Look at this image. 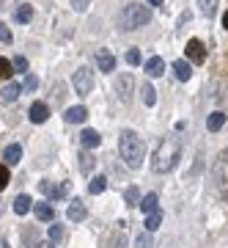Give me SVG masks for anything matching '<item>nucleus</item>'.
Segmentation results:
<instances>
[{"label": "nucleus", "mask_w": 228, "mask_h": 248, "mask_svg": "<svg viewBox=\"0 0 228 248\" xmlns=\"http://www.w3.org/2000/svg\"><path fill=\"white\" fill-rule=\"evenodd\" d=\"M118 152H121V160L129 169H141L143 157H146V143L135 130H124L121 138H118Z\"/></svg>", "instance_id": "f257e3e1"}, {"label": "nucleus", "mask_w": 228, "mask_h": 248, "mask_svg": "<svg viewBox=\"0 0 228 248\" xmlns=\"http://www.w3.org/2000/svg\"><path fill=\"white\" fill-rule=\"evenodd\" d=\"M179 157H182V141L179 138H165L157 146V152H154L151 169L157 171V174H165V171H171L179 163Z\"/></svg>", "instance_id": "f03ea898"}, {"label": "nucleus", "mask_w": 228, "mask_h": 248, "mask_svg": "<svg viewBox=\"0 0 228 248\" xmlns=\"http://www.w3.org/2000/svg\"><path fill=\"white\" fill-rule=\"evenodd\" d=\"M146 22H151V9L149 6L129 3V6L121 11V31H138V28H143Z\"/></svg>", "instance_id": "7ed1b4c3"}, {"label": "nucleus", "mask_w": 228, "mask_h": 248, "mask_svg": "<svg viewBox=\"0 0 228 248\" xmlns=\"http://www.w3.org/2000/svg\"><path fill=\"white\" fill-rule=\"evenodd\" d=\"M212 177H214V185H217L220 196L228 199V149L217 155L214 166H212Z\"/></svg>", "instance_id": "20e7f679"}, {"label": "nucleus", "mask_w": 228, "mask_h": 248, "mask_svg": "<svg viewBox=\"0 0 228 248\" xmlns=\"http://www.w3.org/2000/svg\"><path fill=\"white\" fill-rule=\"evenodd\" d=\"M71 86H74L77 94H91V89H94V72L88 69V66H80L71 75Z\"/></svg>", "instance_id": "39448f33"}, {"label": "nucleus", "mask_w": 228, "mask_h": 248, "mask_svg": "<svg viewBox=\"0 0 228 248\" xmlns=\"http://www.w3.org/2000/svg\"><path fill=\"white\" fill-rule=\"evenodd\" d=\"M187 58H190V61H195V63L206 61V47H203L201 39H190V42H187Z\"/></svg>", "instance_id": "423d86ee"}, {"label": "nucleus", "mask_w": 228, "mask_h": 248, "mask_svg": "<svg viewBox=\"0 0 228 248\" xmlns=\"http://www.w3.org/2000/svg\"><path fill=\"white\" fill-rule=\"evenodd\" d=\"M39 190H42L47 199H63L69 193V185H53V182H39Z\"/></svg>", "instance_id": "0eeeda50"}, {"label": "nucleus", "mask_w": 228, "mask_h": 248, "mask_svg": "<svg viewBox=\"0 0 228 248\" xmlns=\"http://www.w3.org/2000/svg\"><path fill=\"white\" fill-rule=\"evenodd\" d=\"M47 116H50V108L44 105V102H33L30 110H28V119H30L33 124H44L47 122Z\"/></svg>", "instance_id": "6e6552de"}, {"label": "nucleus", "mask_w": 228, "mask_h": 248, "mask_svg": "<svg viewBox=\"0 0 228 248\" xmlns=\"http://www.w3.org/2000/svg\"><path fill=\"white\" fill-rule=\"evenodd\" d=\"M97 63H99V69L102 72H113L115 69V58L107 53V50H99L97 53Z\"/></svg>", "instance_id": "1a4fd4ad"}, {"label": "nucleus", "mask_w": 228, "mask_h": 248, "mask_svg": "<svg viewBox=\"0 0 228 248\" xmlns=\"http://www.w3.org/2000/svg\"><path fill=\"white\" fill-rule=\"evenodd\" d=\"M99 141H102V138H99L97 130H83V133H80V143H83L86 149H94V146H99Z\"/></svg>", "instance_id": "9d476101"}, {"label": "nucleus", "mask_w": 228, "mask_h": 248, "mask_svg": "<svg viewBox=\"0 0 228 248\" xmlns=\"http://www.w3.org/2000/svg\"><path fill=\"white\" fill-rule=\"evenodd\" d=\"M146 72H149L151 78L165 75V61H162V58H157V55H154V58H149V61H146Z\"/></svg>", "instance_id": "9b49d317"}, {"label": "nucleus", "mask_w": 228, "mask_h": 248, "mask_svg": "<svg viewBox=\"0 0 228 248\" xmlns=\"http://www.w3.org/2000/svg\"><path fill=\"white\" fill-rule=\"evenodd\" d=\"M66 215H69V221H83V218L88 215V210H86L83 202H71L69 210H66Z\"/></svg>", "instance_id": "f8f14e48"}, {"label": "nucleus", "mask_w": 228, "mask_h": 248, "mask_svg": "<svg viewBox=\"0 0 228 248\" xmlns=\"http://www.w3.org/2000/svg\"><path fill=\"white\" fill-rule=\"evenodd\" d=\"M223 124H226V113H223V110H214V113H209V119H206V130L217 133Z\"/></svg>", "instance_id": "ddd939ff"}, {"label": "nucleus", "mask_w": 228, "mask_h": 248, "mask_svg": "<svg viewBox=\"0 0 228 248\" xmlns=\"http://www.w3.org/2000/svg\"><path fill=\"white\" fill-rule=\"evenodd\" d=\"M33 213H36V218H39V221H47V223L55 218V210L50 207V204H33Z\"/></svg>", "instance_id": "4468645a"}, {"label": "nucleus", "mask_w": 228, "mask_h": 248, "mask_svg": "<svg viewBox=\"0 0 228 248\" xmlns=\"http://www.w3.org/2000/svg\"><path fill=\"white\" fill-rule=\"evenodd\" d=\"M141 210H143L146 215L157 213V210H159V199H157V193H149V196H143V202H141Z\"/></svg>", "instance_id": "2eb2a0df"}, {"label": "nucleus", "mask_w": 228, "mask_h": 248, "mask_svg": "<svg viewBox=\"0 0 228 248\" xmlns=\"http://www.w3.org/2000/svg\"><path fill=\"white\" fill-rule=\"evenodd\" d=\"M173 75L179 80H190L193 78V66H190L187 61H173Z\"/></svg>", "instance_id": "dca6fc26"}, {"label": "nucleus", "mask_w": 228, "mask_h": 248, "mask_svg": "<svg viewBox=\"0 0 228 248\" xmlns=\"http://www.w3.org/2000/svg\"><path fill=\"white\" fill-rule=\"evenodd\" d=\"M88 119V110L83 105H77V108H69V110H66V122L69 124H77V122H86Z\"/></svg>", "instance_id": "f3484780"}, {"label": "nucleus", "mask_w": 228, "mask_h": 248, "mask_svg": "<svg viewBox=\"0 0 228 248\" xmlns=\"http://www.w3.org/2000/svg\"><path fill=\"white\" fill-rule=\"evenodd\" d=\"M30 207H33V202H30V196H17L14 199V213L17 215H25V213H30Z\"/></svg>", "instance_id": "a211bd4d"}, {"label": "nucleus", "mask_w": 228, "mask_h": 248, "mask_svg": "<svg viewBox=\"0 0 228 248\" xmlns=\"http://www.w3.org/2000/svg\"><path fill=\"white\" fill-rule=\"evenodd\" d=\"M19 157H22V146H19V143L6 146V152H3V160H6V163H11V166H14V163H19Z\"/></svg>", "instance_id": "6ab92c4d"}, {"label": "nucleus", "mask_w": 228, "mask_h": 248, "mask_svg": "<svg viewBox=\"0 0 228 248\" xmlns=\"http://www.w3.org/2000/svg\"><path fill=\"white\" fill-rule=\"evenodd\" d=\"M19 91H22V86H19V83H9L6 89L0 91V97L6 99V102H14V99L19 97Z\"/></svg>", "instance_id": "aec40b11"}, {"label": "nucleus", "mask_w": 228, "mask_h": 248, "mask_svg": "<svg viewBox=\"0 0 228 248\" xmlns=\"http://www.w3.org/2000/svg\"><path fill=\"white\" fill-rule=\"evenodd\" d=\"M14 19H17V22H22V25H25V22H30V19H33V6H19L17 11H14Z\"/></svg>", "instance_id": "412c9836"}, {"label": "nucleus", "mask_w": 228, "mask_h": 248, "mask_svg": "<svg viewBox=\"0 0 228 248\" xmlns=\"http://www.w3.org/2000/svg\"><path fill=\"white\" fill-rule=\"evenodd\" d=\"M129 89H132V78L124 75V78L118 80V94H121V99H129Z\"/></svg>", "instance_id": "4be33fe9"}, {"label": "nucleus", "mask_w": 228, "mask_h": 248, "mask_svg": "<svg viewBox=\"0 0 228 248\" xmlns=\"http://www.w3.org/2000/svg\"><path fill=\"white\" fill-rule=\"evenodd\" d=\"M124 199H127V204L135 207V204H141V190H138L135 185H129V187H127V193H124Z\"/></svg>", "instance_id": "5701e85b"}, {"label": "nucleus", "mask_w": 228, "mask_h": 248, "mask_svg": "<svg viewBox=\"0 0 228 248\" xmlns=\"http://www.w3.org/2000/svg\"><path fill=\"white\" fill-rule=\"evenodd\" d=\"M105 187H107V179L105 177H94V179H91V185H88V190L97 196V193H102Z\"/></svg>", "instance_id": "b1692460"}, {"label": "nucleus", "mask_w": 228, "mask_h": 248, "mask_svg": "<svg viewBox=\"0 0 228 248\" xmlns=\"http://www.w3.org/2000/svg\"><path fill=\"white\" fill-rule=\"evenodd\" d=\"M159 223H162V215H159V210H157V213H151L149 218H146V229H149V232H157Z\"/></svg>", "instance_id": "393cba45"}, {"label": "nucleus", "mask_w": 228, "mask_h": 248, "mask_svg": "<svg viewBox=\"0 0 228 248\" xmlns=\"http://www.w3.org/2000/svg\"><path fill=\"white\" fill-rule=\"evenodd\" d=\"M143 102H146V105H154V102H157V94H154V89H151L149 83L143 86Z\"/></svg>", "instance_id": "a878e982"}, {"label": "nucleus", "mask_w": 228, "mask_h": 248, "mask_svg": "<svg viewBox=\"0 0 228 248\" xmlns=\"http://www.w3.org/2000/svg\"><path fill=\"white\" fill-rule=\"evenodd\" d=\"M80 169L86 171V174L94 169V155H88V152H86V155H80Z\"/></svg>", "instance_id": "bb28decb"}, {"label": "nucleus", "mask_w": 228, "mask_h": 248, "mask_svg": "<svg viewBox=\"0 0 228 248\" xmlns=\"http://www.w3.org/2000/svg\"><path fill=\"white\" fill-rule=\"evenodd\" d=\"M11 61H6V58H0V80H6V78H11Z\"/></svg>", "instance_id": "cd10ccee"}, {"label": "nucleus", "mask_w": 228, "mask_h": 248, "mask_svg": "<svg viewBox=\"0 0 228 248\" xmlns=\"http://www.w3.org/2000/svg\"><path fill=\"white\" fill-rule=\"evenodd\" d=\"M201 14L203 17H212L214 14V0H201Z\"/></svg>", "instance_id": "c85d7f7f"}, {"label": "nucleus", "mask_w": 228, "mask_h": 248, "mask_svg": "<svg viewBox=\"0 0 228 248\" xmlns=\"http://www.w3.org/2000/svg\"><path fill=\"white\" fill-rule=\"evenodd\" d=\"M22 89H25V91H36V89H39V78H36V75H28Z\"/></svg>", "instance_id": "c756f323"}, {"label": "nucleus", "mask_w": 228, "mask_h": 248, "mask_svg": "<svg viewBox=\"0 0 228 248\" xmlns=\"http://www.w3.org/2000/svg\"><path fill=\"white\" fill-rule=\"evenodd\" d=\"M61 237H63V229L58 226V223H53V226H50V240H53V243H58Z\"/></svg>", "instance_id": "7c9ffc66"}, {"label": "nucleus", "mask_w": 228, "mask_h": 248, "mask_svg": "<svg viewBox=\"0 0 228 248\" xmlns=\"http://www.w3.org/2000/svg\"><path fill=\"white\" fill-rule=\"evenodd\" d=\"M135 248H151V234H141L135 240Z\"/></svg>", "instance_id": "2f4dec72"}, {"label": "nucleus", "mask_w": 228, "mask_h": 248, "mask_svg": "<svg viewBox=\"0 0 228 248\" xmlns=\"http://www.w3.org/2000/svg\"><path fill=\"white\" fill-rule=\"evenodd\" d=\"M0 42H6V45L11 42V31L6 28V22H0Z\"/></svg>", "instance_id": "473e14b6"}, {"label": "nucleus", "mask_w": 228, "mask_h": 248, "mask_svg": "<svg viewBox=\"0 0 228 248\" xmlns=\"http://www.w3.org/2000/svg\"><path fill=\"white\" fill-rule=\"evenodd\" d=\"M14 69H17V72H28V61L22 58V55H17V58H14Z\"/></svg>", "instance_id": "72a5a7b5"}, {"label": "nucleus", "mask_w": 228, "mask_h": 248, "mask_svg": "<svg viewBox=\"0 0 228 248\" xmlns=\"http://www.w3.org/2000/svg\"><path fill=\"white\" fill-rule=\"evenodd\" d=\"M127 61H129L132 66H138V63H141V53H138V50H129V53H127Z\"/></svg>", "instance_id": "f704fd0d"}, {"label": "nucleus", "mask_w": 228, "mask_h": 248, "mask_svg": "<svg viewBox=\"0 0 228 248\" xmlns=\"http://www.w3.org/2000/svg\"><path fill=\"white\" fill-rule=\"evenodd\" d=\"M6 185H9V169H6V166H0V190H3Z\"/></svg>", "instance_id": "c9c22d12"}, {"label": "nucleus", "mask_w": 228, "mask_h": 248, "mask_svg": "<svg viewBox=\"0 0 228 248\" xmlns=\"http://www.w3.org/2000/svg\"><path fill=\"white\" fill-rule=\"evenodd\" d=\"M30 248H55L53 240H33V246Z\"/></svg>", "instance_id": "e433bc0d"}, {"label": "nucleus", "mask_w": 228, "mask_h": 248, "mask_svg": "<svg viewBox=\"0 0 228 248\" xmlns=\"http://www.w3.org/2000/svg\"><path fill=\"white\" fill-rule=\"evenodd\" d=\"M88 3H91V0H71L74 11H86V9H88Z\"/></svg>", "instance_id": "4c0bfd02"}, {"label": "nucleus", "mask_w": 228, "mask_h": 248, "mask_svg": "<svg viewBox=\"0 0 228 248\" xmlns=\"http://www.w3.org/2000/svg\"><path fill=\"white\" fill-rule=\"evenodd\" d=\"M223 28H226V31H228V11H226V14H223Z\"/></svg>", "instance_id": "58836bf2"}, {"label": "nucleus", "mask_w": 228, "mask_h": 248, "mask_svg": "<svg viewBox=\"0 0 228 248\" xmlns=\"http://www.w3.org/2000/svg\"><path fill=\"white\" fill-rule=\"evenodd\" d=\"M159 3H162V0H149V6H159Z\"/></svg>", "instance_id": "ea45409f"}, {"label": "nucleus", "mask_w": 228, "mask_h": 248, "mask_svg": "<svg viewBox=\"0 0 228 248\" xmlns=\"http://www.w3.org/2000/svg\"><path fill=\"white\" fill-rule=\"evenodd\" d=\"M0 248H9V243H6V240H0Z\"/></svg>", "instance_id": "a19ab883"}]
</instances>
